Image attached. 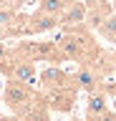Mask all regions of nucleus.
<instances>
[{
    "label": "nucleus",
    "instance_id": "obj_10",
    "mask_svg": "<svg viewBox=\"0 0 116 121\" xmlns=\"http://www.w3.org/2000/svg\"><path fill=\"white\" fill-rule=\"evenodd\" d=\"M86 121H116V111L103 108L99 113H86Z\"/></svg>",
    "mask_w": 116,
    "mask_h": 121
},
{
    "label": "nucleus",
    "instance_id": "obj_7",
    "mask_svg": "<svg viewBox=\"0 0 116 121\" xmlns=\"http://www.w3.org/2000/svg\"><path fill=\"white\" fill-rule=\"evenodd\" d=\"M103 108H108V98L103 91H93V93H88V104H86V113H99L103 111Z\"/></svg>",
    "mask_w": 116,
    "mask_h": 121
},
{
    "label": "nucleus",
    "instance_id": "obj_4",
    "mask_svg": "<svg viewBox=\"0 0 116 121\" xmlns=\"http://www.w3.org/2000/svg\"><path fill=\"white\" fill-rule=\"evenodd\" d=\"M25 25H28V35H38V33H48V30L58 28V25H61V20H58V15H48V13L35 10V13L28 15Z\"/></svg>",
    "mask_w": 116,
    "mask_h": 121
},
{
    "label": "nucleus",
    "instance_id": "obj_1",
    "mask_svg": "<svg viewBox=\"0 0 116 121\" xmlns=\"http://www.w3.org/2000/svg\"><path fill=\"white\" fill-rule=\"evenodd\" d=\"M3 101L20 121H51V108L38 88H30L18 81H8L3 91Z\"/></svg>",
    "mask_w": 116,
    "mask_h": 121
},
{
    "label": "nucleus",
    "instance_id": "obj_12",
    "mask_svg": "<svg viewBox=\"0 0 116 121\" xmlns=\"http://www.w3.org/2000/svg\"><path fill=\"white\" fill-rule=\"evenodd\" d=\"M0 121H20V119H15V116H13V119H0Z\"/></svg>",
    "mask_w": 116,
    "mask_h": 121
},
{
    "label": "nucleus",
    "instance_id": "obj_9",
    "mask_svg": "<svg viewBox=\"0 0 116 121\" xmlns=\"http://www.w3.org/2000/svg\"><path fill=\"white\" fill-rule=\"evenodd\" d=\"M15 15H18V8H10V5L0 8V35L5 33V28H8L10 23L15 20Z\"/></svg>",
    "mask_w": 116,
    "mask_h": 121
},
{
    "label": "nucleus",
    "instance_id": "obj_13",
    "mask_svg": "<svg viewBox=\"0 0 116 121\" xmlns=\"http://www.w3.org/2000/svg\"><path fill=\"white\" fill-rule=\"evenodd\" d=\"M111 60H114V66H116V53H114V56H111Z\"/></svg>",
    "mask_w": 116,
    "mask_h": 121
},
{
    "label": "nucleus",
    "instance_id": "obj_8",
    "mask_svg": "<svg viewBox=\"0 0 116 121\" xmlns=\"http://www.w3.org/2000/svg\"><path fill=\"white\" fill-rule=\"evenodd\" d=\"M71 3H73V0H40L38 10L40 13H48V15H61Z\"/></svg>",
    "mask_w": 116,
    "mask_h": 121
},
{
    "label": "nucleus",
    "instance_id": "obj_11",
    "mask_svg": "<svg viewBox=\"0 0 116 121\" xmlns=\"http://www.w3.org/2000/svg\"><path fill=\"white\" fill-rule=\"evenodd\" d=\"M5 5H10V8H18V5H13L10 0H0V8H5Z\"/></svg>",
    "mask_w": 116,
    "mask_h": 121
},
{
    "label": "nucleus",
    "instance_id": "obj_3",
    "mask_svg": "<svg viewBox=\"0 0 116 121\" xmlns=\"http://www.w3.org/2000/svg\"><path fill=\"white\" fill-rule=\"evenodd\" d=\"M73 81H76V88H78V91L93 93V91H101V86H103V81H106V73H103L99 66L78 63L76 73H73Z\"/></svg>",
    "mask_w": 116,
    "mask_h": 121
},
{
    "label": "nucleus",
    "instance_id": "obj_5",
    "mask_svg": "<svg viewBox=\"0 0 116 121\" xmlns=\"http://www.w3.org/2000/svg\"><path fill=\"white\" fill-rule=\"evenodd\" d=\"M58 20H61V28H66V30L76 28V25H81V23H86V3L73 0V3L58 15Z\"/></svg>",
    "mask_w": 116,
    "mask_h": 121
},
{
    "label": "nucleus",
    "instance_id": "obj_2",
    "mask_svg": "<svg viewBox=\"0 0 116 121\" xmlns=\"http://www.w3.org/2000/svg\"><path fill=\"white\" fill-rule=\"evenodd\" d=\"M38 91L43 93L46 104L51 111H61L68 113L76 104V81H73V73H66L61 68L48 66L38 73Z\"/></svg>",
    "mask_w": 116,
    "mask_h": 121
},
{
    "label": "nucleus",
    "instance_id": "obj_6",
    "mask_svg": "<svg viewBox=\"0 0 116 121\" xmlns=\"http://www.w3.org/2000/svg\"><path fill=\"white\" fill-rule=\"evenodd\" d=\"M96 33H99L103 40H108V43H116V13H108L103 20L96 25Z\"/></svg>",
    "mask_w": 116,
    "mask_h": 121
},
{
    "label": "nucleus",
    "instance_id": "obj_14",
    "mask_svg": "<svg viewBox=\"0 0 116 121\" xmlns=\"http://www.w3.org/2000/svg\"><path fill=\"white\" fill-rule=\"evenodd\" d=\"M111 8H114V13H116V0H114V3H111Z\"/></svg>",
    "mask_w": 116,
    "mask_h": 121
}]
</instances>
